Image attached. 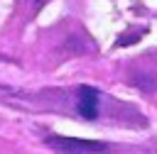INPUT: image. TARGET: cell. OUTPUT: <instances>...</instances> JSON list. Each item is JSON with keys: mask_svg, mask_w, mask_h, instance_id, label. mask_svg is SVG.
<instances>
[{"mask_svg": "<svg viewBox=\"0 0 157 154\" xmlns=\"http://www.w3.org/2000/svg\"><path fill=\"white\" fill-rule=\"evenodd\" d=\"M98 105H101V93L93 86H81L78 88V98H76V108L78 115L86 120H96L98 117Z\"/></svg>", "mask_w": 157, "mask_h": 154, "instance_id": "cell-2", "label": "cell"}, {"mask_svg": "<svg viewBox=\"0 0 157 154\" xmlns=\"http://www.w3.org/2000/svg\"><path fill=\"white\" fill-rule=\"evenodd\" d=\"M37 2H39V0H37Z\"/></svg>", "mask_w": 157, "mask_h": 154, "instance_id": "cell-4", "label": "cell"}, {"mask_svg": "<svg viewBox=\"0 0 157 154\" xmlns=\"http://www.w3.org/2000/svg\"><path fill=\"white\" fill-rule=\"evenodd\" d=\"M47 147L61 152V154H103L108 152L105 142H93V139H76V137H47Z\"/></svg>", "mask_w": 157, "mask_h": 154, "instance_id": "cell-1", "label": "cell"}, {"mask_svg": "<svg viewBox=\"0 0 157 154\" xmlns=\"http://www.w3.org/2000/svg\"><path fill=\"white\" fill-rule=\"evenodd\" d=\"M130 83L132 86H137L140 90H157V78L155 76H150V73H145V71H137L132 78H130Z\"/></svg>", "mask_w": 157, "mask_h": 154, "instance_id": "cell-3", "label": "cell"}]
</instances>
